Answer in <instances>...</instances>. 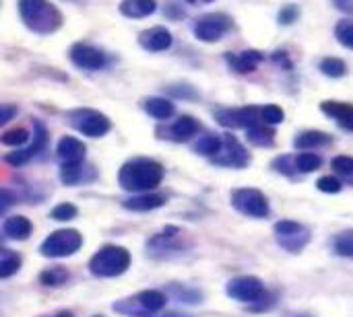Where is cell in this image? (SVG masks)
<instances>
[{"label": "cell", "instance_id": "22", "mask_svg": "<svg viewBox=\"0 0 353 317\" xmlns=\"http://www.w3.org/2000/svg\"><path fill=\"white\" fill-rule=\"evenodd\" d=\"M37 283L43 289H62L70 283V270L64 266H48L39 272Z\"/></svg>", "mask_w": 353, "mask_h": 317}, {"label": "cell", "instance_id": "24", "mask_svg": "<svg viewBox=\"0 0 353 317\" xmlns=\"http://www.w3.org/2000/svg\"><path fill=\"white\" fill-rule=\"evenodd\" d=\"M225 58L236 72H252L263 62V54L256 50H246L240 54H228Z\"/></svg>", "mask_w": 353, "mask_h": 317}, {"label": "cell", "instance_id": "11", "mask_svg": "<svg viewBox=\"0 0 353 317\" xmlns=\"http://www.w3.org/2000/svg\"><path fill=\"white\" fill-rule=\"evenodd\" d=\"M230 29H232V19L228 14H223V12H211V14H205V17H201L196 21L194 35L201 41L213 43V41H219Z\"/></svg>", "mask_w": 353, "mask_h": 317}, {"label": "cell", "instance_id": "34", "mask_svg": "<svg viewBox=\"0 0 353 317\" xmlns=\"http://www.w3.org/2000/svg\"><path fill=\"white\" fill-rule=\"evenodd\" d=\"M219 146H221V136H215V134H205V136H203V138L196 142L194 151H196L199 155L213 157V155L219 151Z\"/></svg>", "mask_w": 353, "mask_h": 317}, {"label": "cell", "instance_id": "14", "mask_svg": "<svg viewBox=\"0 0 353 317\" xmlns=\"http://www.w3.org/2000/svg\"><path fill=\"white\" fill-rule=\"evenodd\" d=\"M70 60L74 66H79L83 70H99L105 64L103 52L93 45H87V43H74L70 47Z\"/></svg>", "mask_w": 353, "mask_h": 317}, {"label": "cell", "instance_id": "10", "mask_svg": "<svg viewBox=\"0 0 353 317\" xmlns=\"http://www.w3.org/2000/svg\"><path fill=\"white\" fill-rule=\"evenodd\" d=\"M265 293V285L256 276H236L225 285V295L238 303L250 305Z\"/></svg>", "mask_w": 353, "mask_h": 317}, {"label": "cell", "instance_id": "35", "mask_svg": "<svg viewBox=\"0 0 353 317\" xmlns=\"http://www.w3.org/2000/svg\"><path fill=\"white\" fill-rule=\"evenodd\" d=\"M321 70H323L327 76L339 78V76H343V74L347 72V66H345V62L339 60V58H325V60L321 62Z\"/></svg>", "mask_w": 353, "mask_h": 317}, {"label": "cell", "instance_id": "31", "mask_svg": "<svg viewBox=\"0 0 353 317\" xmlns=\"http://www.w3.org/2000/svg\"><path fill=\"white\" fill-rule=\"evenodd\" d=\"M246 132H248V134H246L248 140H250L252 144H256V146H271L273 140H275V132H273L271 128L263 126V124L252 126V128H248Z\"/></svg>", "mask_w": 353, "mask_h": 317}, {"label": "cell", "instance_id": "33", "mask_svg": "<svg viewBox=\"0 0 353 317\" xmlns=\"http://www.w3.org/2000/svg\"><path fill=\"white\" fill-rule=\"evenodd\" d=\"M77 217H79V208L74 204H70V202H60L50 210V219L58 221V223H68V221H72Z\"/></svg>", "mask_w": 353, "mask_h": 317}, {"label": "cell", "instance_id": "37", "mask_svg": "<svg viewBox=\"0 0 353 317\" xmlns=\"http://www.w3.org/2000/svg\"><path fill=\"white\" fill-rule=\"evenodd\" d=\"M27 140H29V132L25 128H14V130H8L6 134L0 136V142L6 146H21Z\"/></svg>", "mask_w": 353, "mask_h": 317}, {"label": "cell", "instance_id": "27", "mask_svg": "<svg viewBox=\"0 0 353 317\" xmlns=\"http://www.w3.org/2000/svg\"><path fill=\"white\" fill-rule=\"evenodd\" d=\"M21 264H23V260L17 252L0 245V281L12 278L14 274H19Z\"/></svg>", "mask_w": 353, "mask_h": 317}, {"label": "cell", "instance_id": "19", "mask_svg": "<svg viewBox=\"0 0 353 317\" xmlns=\"http://www.w3.org/2000/svg\"><path fill=\"white\" fill-rule=\"evenodd\" d=\"M2 235L12 241H27L33 235V223L21 215L8 217L2 225Z\"/></svg>", "mask_w": 353, "mask_h": 317}, {"label": "cell", "instance_id": "8", "mask_svg": "<svg viewBox=\"0 0 353 317\" xmlns=\"http://www.w3.org/2000/svg\"><path fill=\"white\" fill-rule=\"evenodd\" d=\"M275 239L277 243L290 252V254H300L312 239V233L308 227L296 223V221H279L275 225Z\"/></svg>", "mask_w": 353, "mask_h": 317}, {"label": "cell", "instance_id": "12", "mask_svg": "<svg viewBox=\"0 0 353 317\" xmlns=\"http://www.w3.org/2000/svg\"><path fill=\"white\" fill-rule=\"evenodd\" d=\"M211 161L215 165H221V167H240L242 169L248 165V153L232 134H225L221 138L219 151L211 157Z\"/></svg>", "mask_w": 353, "mask_h": 317}, {"label": "cell", "instance_id": "2", "mask_svg": "<svg viewBox=\"0 0 353 317\" xmlns=\"http://www.w3.org/2000/svg\"><path fill=\"white\" fill-rule=\"evenodd\" d=\"M130 266H132V256L122 245L99 248L87 264L89 274L93 278H103V281L105 278H118V276L126 274Z\"/></svg>", "mask_w": 353, "mask_h": 317}, {"label": "cell", "instance_id": "5", "mask_svg": "<svg viewBox=\"0 0 353 317\" xmlns=\"http://www.w3.org/2000/svg\"><path fill=\"white\" fill-rule=\"evenodd\" d=\"M188 248L190 243L184 239V231L180 227L170 225L147 241V256L153 260H170L182 256L184 252H188Z\"/></svg>", "mask_w": 353, "mask_h": 317}, {"label": "cell", "instance_id": "9", "mask_svg": "<svg viewBox=\"0 0 353 317\" xmlns=\"http://www.w3.org/2000/svg\"><path fill=\"white\" fill-rule=\"evenodd\" d=\"M68 122H70V126L77 132H81L85 136H91V138L105 136L108 130H110V126H112L110 120L103 113H99L95 109H89V107H85V109H72L68 113Z\"/></svg>", "mask_w": 353, "mask_h": 317}, {"label": "cell", "instance_id": "3", "mask_svg": "<svg viewBox=\"0 0 353 317\" xmlns=\"http://www.w3.org/2000/svg\"><path fill=\"white\" fill-rule=\"evenodd\" d=\"M23 23L41 35L54 33L62 25V12L48 0H19Z\"/></svg>", "mask_w": 353, "mask_h": 317}, {"label": "cell", "instance_id": "36", "mask_svg": "<svg viewBox=\"0 0 353 317\" xmlns=\"http://www.w3.org/2000/svg\"><path fill=\"white\" fill-rule=\"evenodd\" d=\"M277 305V295L275 293H269V291H265L254 303H250L248 305V311H252V314H265V311H269V309H273Z\"/></svg>", "mask_w": 353, "mask_h": 317}, {"label": "cell", "instance_id": "15", "mask_svg": "<svg viewBox=\"0 0 353 317\" xmlns=\"http://www.w3.org/2000/svg\"><path fill=\"white\" fill-rule=\"evenodd\" d=\"M35 130H37V132L33 134V144H31V146H27V149H23V151H14V153H10V155L4 157V161H6L8 165L21 167V165H25V163H29L33 157H37V155L46 149V140H48L46 130H43L39 124H35Z\"/></svg>", "mask_w": 353, "mask_h": 317}, {"label": "cell", "instance_id": "45", "mask_svg": "<svg viewBox=\"0 0 353 317\" xmlns=\"http://www.w3.org/2000/svg\"><path fill=\"white\" fill-rule=\"evenodd\" d=\"M296 17H298V8H296V6H285V8L279 12V23H283V25L294 23Z\"/></svg>", "mask_w": 353, "mask_h": 317}, {"label": "cell", "instance_id": "23", "mask_svg": "<svg viewBox=\"0 0 353 317\" xmlns=\"http://www.w3.org/2000/svg\"><path fill=\"white\" fill-rule=\"evenodd\" d=\"M199 130H201V124L192 116H182L170 128V138L174 142H188L190 138H194L199 134Z\"/></svg>", "mask_w": 353, "mask_h": 317}, {"label": "cell", "instance_id": "7", "mask_svg": "<svg viewBox=\"0 0 353 317\" xmlns=\"http://www.w3.org/2000/svg\"><path fill=\"white\" fill-rule=\"evenodd\" d=\"M232 206L250 219H267L271 215V206L267 196L254 188H238L232 192Z\"/></svg>", "mask_w": 353, "mask_h": 317}, {"label": "cell", "instance_id": "25", "mask_svg": "<svg viewBox=\"0 0 353 317\" xmlns=\"http://www.w3.org/2000/svg\"><path fill=\"white\" fill-rule=\"evenodd\" d=\"M155 8H157L155 0H122V4H120V12L130 19L149 17L155 12Z\"/></svg>", "mask_w": 353, "mask_h": 317}, {"label": "cell", "instance_id": "1", "mask_svg": "<svg viewBox=\"0 0 353 317\" xmlns=\"http://www.w3.org/2000/svg\"><path fill=\"white\" fill-rule=\"evenodd\" d=\"M163 165L147 159V157H139L132 161H126L120 171H118V184L122 190L130 192V194H141V192H153L155 188H159V184L163 182Z\"/></svg>", "mask_w": 353, "mask_h": 317}, {"label": "cell", "instance_id": "46", "mask_svg": "<svg viewBox=\"0 0 353 317\" xmlns=\"http://www.w3.org/2000/svg\"><path fill=\"white\" fill-rule=\"evenodd\" d=\"M41 317H74L72 311H68V309H60V311H54V314H48V316H41Z\"/></svg>", "mask_w": 353, "mask_h": 317}, {"label": "cell", "instance_id": "48", "mask_svg": "<svg viewBox=\"0 0 353 317\" xmlns=\"http://www.w3.org/2000/svg\"><path fill=\"white\" fill-rule=\"evenodd\" d=\"M292 317H312V316H308V314H298V316H292Z\"/></svg>", "mask_w": 353, "mask_h": 317}, {"label": "cell", "instance_id": "21", "mask_svg": "<svg viewBox=\"0 0 353 317\" xmlns=\"http://www.w3.org/2000/svg\"><path fill=\"white\" fill-rule=\"evenodd\" d=\"M85 144L79 140V138H74V136H64V138H60V142H58V149H56V153H58V157H60V161L62 163H77V161H83L85 159Z\"/></svg>", "mask_w": 353, "mask_h": 317}, {"label": "cell", "instance_id": "26", "mask_svg": "<svg viewBox=\"0 0 353 317\" xmlns=\"http://www.w3.org/2000/svg\"><path fill=\"white\" fill-rule=\"evenodd\" d=\"M325 113L335 118L343 128L353 130V105L350 103H339V101H327L321 105Z\"/></svg>", "mask_w": 353, "mask_h": 317}, {"label": "cell", "instance_id": "32", "mask_svg": "<svg viewBox=\"0 0 353 317\" xmlns=\"http://www.w3.org/2000/svg\"><path fill=\"white\" fill-rule=\"evenodd\" d=\"M294 165H296L298 173H312V171L323 167V157H319L314 153H302V155L296 157Z\"/></svg>", "mask_w": 353, "mask_h": 317}, {"label": "cell", "instance_id": "17", "mask_svg": "<svg viewBox=\"0 0 353 317\" xmlns=\"http://www.w3.org/2000/svg\"><path fill=\"white\" fill-rule=\"evenodd\" d=\"M95 177L93 169L89 165H85L83 161L77 163H62L60 165V179L64 186H79L85 182H91Z\"/></svg>", "mask_w": 353, "mask_h": 317}, {"label": "cell", "instance_id": "43", "mask_svg": "<svg viewBox=\"0 0 353 317\" xmlns=\"http://www.w3.org/2000/svg\"><path fill=\"white\" fill-rule=\"evenodd\" d=\"M14 202H17V194L0 188V215H4L10 206H14Z\"/></svg>", "mask_w": 353, "mask_h": 317}, {"label": "cell", "instance_id": "38", "mask_svg": "<svg viewBox=\"0 0 353 317\" xmlns=\"http://www.w3.org/2000/svg\"><path fill=\"white\" fill-rule=\"evenodd\" d=\"M261 118L265 124H281L285 116L279 105H265V107H261Z\"/></svg>", "mask_w": 353, "mask_h": 317}, {"label": "cell", "instance_id": "29", "mask_svg": "<svg viewBox=\"0 0 353 317\" xmlns=\"http://www.w3.org/2000/svg\"><path fill=\"white\" fill-rule=\"evenodd\" d=\"M331 142V136L325 134V132H316V130H310V132H302L298 138H296V149L298 151H312L316 146H323V144H329Z\"/></svg>", "mask_w": 353, "mask_h": 317}, {"label": "cell", "instance_id": "6", "mask_svg": "<svg viewBox=\"0 0 353 317\" xmlns=\"http://www.w3.org/2000/svg\"><path fill=\"white\" fill-rule=\"evenodd\" d=\"M83 248V235L77 229H58L39 243V254L48 260L74 256Z\"/></svg>", "mask_w": 353, "mask_h": 317}, {"label": "cell", "instance_id": "49", "mask_svg": "<svg viewBox=\"0 0 353 317\" xmlns=\"http://www.w3.org/2000/svg\"><path fill=\"white\" fill-rule=\"evenodd\" d=\"M93 317H103V316H93Z\"/></svg>", "mask_w": 353, "mask_h": 317}, {"label": "cell", "instance_id": "41", "mask_svg": "<svg viewBox=\"0 0 353 317\" xmlns=\"http://www.w3.org/2000/svg\"><path fill=\"white\" fill-rule=\"evenodd\" d=\"M337 37H339V41H341L343 45H347V47H352L353 50V23H350V21L341 23V25L337 27Z\"/></svg>", "mask_w": 353, "mask_h": 317}, {"label": "cell", "instance_id": "28", "mask_svg": "<svg viewBox=\"0 0 353 317\" xmlns=\"http://www.w3.org/2000/svg\"><path fill=\"white\" fill-rule=\"evenodd\" d=\"M145 111L155 120H170L174 116V103L161 97H151L145 101Z\"/></svg>", "mask_w": 353, "mask_h": 317}, {"label": "cell", "instance_id": "18", "mask_svg": "<svg viewBox=\"0 0 353 317\" xmlns=\"http://www.w3.org/2000/svg\"><path fill=\"white\" fill-rule=\"evenodd\" d=\"M139 43L149 52H163L172 45V33L165 27H151L139 35Z\"/></svg>", "mask_w": 353, "mask_h": 317}, {"label": "cell", "instance_id": "13", "mask_svg": "<svg viewBox=\"0 0 353 317\" xmlns=\"http://www.w3.org/2000/svg\"><path fill=\"white\" fill-rule=\"evenodd\" d=\"M217 122L225 128H252V126H259L263 124V118H261V107H254V105H248V107H240V109H221L215 113Z\"/></svg>", "mask_w": 353, "mask_h": 317}, {"label": "cell", "instance_id": "30", "mask_svg": "<svg viewBox=\"0 0 353 317\" xmlns=\"http://www.w3.org/2000/svg\"><path fill=\"white\" fill-rule=\"evenodd\" d=\"M331 250L339 258H353V229L337 233L331 239Z\"/></svg>", "mask_w": 353, "mask_h": 317}, {"label": "cell", "instance_id": "44", "mask_svg": "<svg viewBox=\"0 0 353 317\" xmlns=\"http://www.w3.org/2000/svg\"><path fill=\"white\" fill-rule=\"evenodd\" d=\"M17 116V105L10 103H0V126L8 124Z\"/></svg>", "mask_w": 353, "mask_h": 317}, {"label": "cell", "instance_id": "39", "mask_svg": "<svg viewBox=\"0 0 353 317\" xmlns=\"http://www.w3.org/2000/svg\"><path fill=\"white\" fill-rule=\"evenodd\" d=\"M331 165H333V171L343 175V177H352L353 175V157H345V155L335 157Z\"/></svg>", "mask_w": 353, "mask_h": 317}, {"label": "cell", "instance_id": "16", "mask_svg": "<svg viewBox=\"0 0 353 317\" xmlns=\"http://www.w3.org/2000/svg\"><path fill=\"white\" fill-rule=\"evenodd\" d=\"M165 196L155 194V192H141V194H132L128 200H124V208L132 210V212H149V210H157L165 204Z\"/></svg>", "mask_w": 353, "mask_h": 317}, {"label": "cell", "instance_id": "20", "mask_svg": "<svg viewBox=\"0 0 353 317\" xmlns=\"http://www.w3.org/2000/svg\"><path fill=\"white\" fill-rule=\"evenodd\" d=\"M168 297H172V299H176V301H180V303H184V305H201L203 301H205V295L199 291V289H194V287H186V285H182V283H172V285H168L165 287V291H163Z\"/></svg>", "mask_w": 353, "mask_h": 317}, {"label": "cell", "instance_id": "42", "mask_svg": "<svg viewBox=\"0 0 353 317\" xmlns=\"http://www.w3.org/2000/svg\"><path fill=\"white\" fill-rule=\"evenodd\" d=\"M273 167L279 171V173H283V175H296L298 171H296V165H294V159L292 157H279L275 163H273Z\"/></svg>", "mask_w": 353, "mask_h": 317}, {"label": "cell", "instance_id": "40", "mask_svg": "<svg viewBox=\"0 0 353 317\" xmlns=\"http://www.w3.org/2000/svg\"><path fill=\"white\" fill-rule=\"evenodd\" d=\"M316 188L321 190V192H325V194H337V192H341V182L337 179V177H333V175H325V177H321L319 182H316Z\"/></svg>", "mask_w": 353, "mask_h": 317}, {"label": "cell", "instance_id": "4", "mask_svg": "<svg viewBox=\"0 0 353 317\" xmlns=\"http://www.w3.org/2000/svg\"><path fill=\"white\" fill-rule=\"evenodd\" d=\"M168 301L170 297L163 291L147 289L132 297L116 301L112 309L122 317H155V314H161L165 309Z\"/></svg>", "mask_w": 353, "mask_h": 317}, {"label": "cell", "instance_id": "47", "mask_svg": "<svg viewBox=\"0 0 353 317\" xmlns=\"http://www.w3.org/2000/svg\"><path fill=\"white\" fill-rule=\"evenodd\" d=\"M159 317H190V316H186V314H182V311H163Z\"/></svg>", "mask_w": 353, "mask_h": 317}]
</instances>
